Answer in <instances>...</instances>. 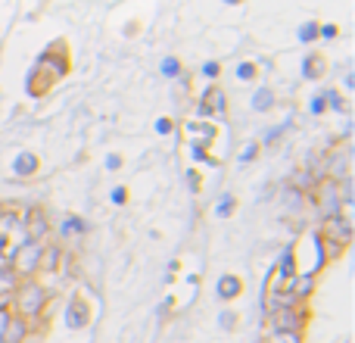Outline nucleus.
I'll return each mask as SVG.
<instances>
[{"instance_id":"obj_1","label":"nucleus","mask_w":355,"mask_h":343,"mask_svg":"<svg viewBox=\"0 0 355 343\" xmlns=\"http://www.w3.org/2000/svg\"><path fill=\"white\" fill-rule=\"evenodd\" d=\"M12 312H16V319L22 321H35L44 315V309H47V290L41 287L37 281H19L16 290H12Z\"/></svg>"},{"instance_id":"obj_2","label":"nucleus","mask_w":355,"mask_h":343,"mask_svg":"<svg viewBox=\"0 0 355 343\" xmlns=\"http://www.w3.org/2000/svg\"><path fill=\"white\" fill-rule=\"evenodd\" d=\"M41 246L44 244L25 237L22 244H19L16 250L10 253V259H6V269H10V275L25 278V281H28V278L37 271V262H41Z\"/></svg>"},{"instance_id":"obj_3","label":"nucleus","mask_w":355,"mask_h":343,"mask_svg":"<svg viewBox=\"0 0 355 343\" xmlns=\"http://www.w3.org/2000/svg\"><path fill=\"white\" fill-rule=\"evenodd\" d=\"M309 312L302 306H277L268 312V328L271 331H293L302 334V325H306Z\"/></svg>"},{"instance_id":"obj_4","label":"nucleus","mask_w":355,"mask_h":343,"mask_svg":"<svg viewBox=\"0 0 355 343\" xmlns=\"http://www.w3.org/2000/svg\"><path fill=\"white\" fill-rule=\"evenodd\" d=\"M321 237L334 240V244H340V246H346L352 240V221L346 219L343 212H340V215H327L324 225H321Z\"/></svg>"},{"instance_id":"obj_5","label":"nucleus","mask_w":355,"mask_h":343,"mask_svg":"<svg viewBox=\"0 0 355 343\" xmlns=\"http://www.w3.org/2000/svg\"><path fill=\"white\" fill-rule=\"evenodd\" d=\"M221 112H225V91L212 85L202 94V116H221Z\"/></svg>"},{"instance_id":"obj_6","label":"nucleus","mask_w":355,"mask_h":343,"mask_svg":"<svg viewBox=\"0 0 355 343\" xmlns=\"http://www.w3.org/2000/svg\"><path fill=\"white\" fill-rule=\"evenodd\" d=\"M25 231H28V240H37V244H44L50 225H47V219H44L41 212H28V215H25Z\"/></svg>"},{"instance_id":"obj_7","label":"nucleus","mask_w":355,"mask_h":343,"mask_svg":"<svg viewBox=\"0 0 355 343\" xmlns=\"http://www.w3.org/2000/svg\"><path fill=\"white\" fill-rule=\"evenodd\" d=\"M56 265H60V246H56V244H44L41 246V262H37V269L56 271Z\"/></svg>"},{"instance_id":"obj_8","label":"nucleus","mask_w":355,"mask_h":343,"mask_svg":"<svg viewBox=\"0 0 355 343\" xmlns=\"http://www.w3.org/2000/svg\"><path fill=\"white\" fill-rule=\"evenodd\" d=\"M25 334H28V321H22V319H16V315H12L10 325H6L3 340H6V343H22Z\"/></svg>"},{"instance_id":"obj_9","label":"nucleus","mask_w":355,"mask_h":343,"mask_svg":"<svg viewBox=\"0 0 355 343\" xmlns=\"http://www.w3.org/2000/svg\"><path fill=\"white\" fill-rule=\"evenodd\" d=\"M12 172H16V175H35L37 172V156L35 153H19L16 160H12Z\"/></svg>"},{"instance_id":"obj_10","label":"nucleus","mask_w":355,"mask_h":343,"mask_svg":"<svg viewBox=\"0 0 355 343\" xmlns=\"http://www.w3.org/2000/svg\"><path fill=\"white\" fill-rule=\"evenodd\" d=\"M240 287H243V281H240L237 275H225L218 281V296L221 300H234V296L240 294Z\"/></svg>"},{"instance_id":"obj_11","label":"nucleus","mask_w":355,"mask_h":343,"mask_svg":"<svg viewBox=\"0 0 355 343\" xmlns=\"http://www.w3.org/2000/svg\"><path fill=\"white\" fill-rule=\"evenodd\" d=\"M252 106H256V112H265L275 106V91H256V97H252Z\"/></svg>"},{"instance_id":"obj_12","label":"nucleus","mask_w":355,"mask_h":343,"mask_svg":"<svg viewBox=\"0 0 355 343\" xmlns=\"http://www.w3.org/2000/svg\"><path fill=\"white\" fill-rule=\"evenodd\" d=\"M302 75H306V78H321V75H324V60H321V56H309Z\"/></svg>"},{"instance_id":"obj_13","label":"nucleus","mask_w":355,"mask_h":343,"mask_svg":"<svg viewBox=\"0 0 355 343\" xmlns=\"http://www.w3.org/2000/svg\"><path fill=\"white\" fill-rule=\"evenodd\" d=\"M81 231H85V221H81V219H66V221L60 225V234H62V237H69V234H81Z\"/></svg>"},{"instance_id":"obj_14","label":"nucleus","mask_w":355,"mask_h":343,"mask_svg":"<svg viewBox=\"0 0 355 343\" xmlns=\"http://www.w3.org/2000/svg\"><path fill=\"white\" fill-rule=\"evenodd\" d=\"M271 343H302V334H293V331H271Z\"/></svg>"},{"instance_id":"obj_15","label":"nucleus","mask_w":355,"mask_h":343,"mask_svg":"<svg viewBox=\"0 0 355 343\" xmlns=\"http://www.w3.org/2000/svg\"><path fill=\"white\" fill-rule=\"evenodd\" d=\"M178 72H181V62H178L175 56H166V60H162V75H166V78H175Z\"/></svg>"},{"instance_id":"obj_16","label":"nucleus","mask_w":355,"mask_h":343,"mask_svg":"<svg viewBox=\"0 0 355 343\" xmlns=\"http://www.w3.org/2000/svg\"><path fill=\"white\" fill-rule=\"evenodd\" d=\"M237 78L240 81H252V78H256V62H240Z\"/></svg>"},{"instance_id":"obj_17","label":"nucleus","mask_w":355,"mask_h":343,"mask_svg":"<svg viewBox=\"0 0 355 343\" xmlns=\"http://www.w3.org/2000/svg\"><path fill=\"white\" fill-rule=\"evenodd\" d=\"M231 209H234V196H231V194H225V196L218 200V206H215V215H221V219H225V215L231 212Z\"/></svg>"},{"instance_id":"obj_18","label":"nucleus","mask_w":355,"mask_h":343,"mask_svg":"<svg viewBox=\"0 0 355 343\" xmlns=\"http://www.w3.org/2000/svg\"><path fill=\"white\" fill-rule=\"evenodd\" d=\"M315 35H318V25H302V28H300L302 41H315Z\"/></svg>"},{"instance_id":"obj_19","label":"nucleus","mask_w":355,"mask_h":343,"mask_svg":"<svg viewBox=\"0 0 355 343\" xmlns=\"http://www.w3.org/2000/svg\"><path fill=\"white\" fill-rule=\"evenodd\" d=\"M256 156H259V144H250V147L240 153V162H250V160H256Z\"/></svg>"},{"instance_id":"obj_20","label":"nucleus","mask_w":355,"mask_h":343,"mask_svg":"<svg viewBox=\"0 0 355 343\" xmlns=\"http://www.w3.org/2000/svg\"><path fill=\"white\" fill-rule=\"evenodd\" d=\"M125 200H128V190H125V187L112 190V203H116V206H125Z\"/></svg>"},{"instance_id":"obj_21","label":"nucleus","mask_w":355,"mask_h":343,"mask_svg":"<svg viewBox=\"0 0 355 343\" xmlns=\"http://www.w3.org/2000/svg\"><path fill=\"white\" fill-rule=\"evenodd\" d=\"M10 309H0V340H3V334H6V325H10Z\"/></svg>"},{"instance_id":"obj_22","label":"nucleus","mask_w":355,"mask_h":343,"mask_svg":"<svg viewBox=\"0 0 355 343\" xmlns=\"http://www.w3.org/2000/svg\"><path fill=\"white\" fill-rule=\"evenodd\" d=\"M106 169H112V172L122 169V156H119V153H110V156H106Z\"/></svg>"},{"instance_id":"obj_23","label":"nucleus","mask_w":355,"mask_h":343,"mask_svg":"<svg viewBox=\"0 0 355 343\" xmlns=\"http://www.w3.org/2000/svg\"><path fill=\"white\" fill-rule=\"evenodd\" d=\"M324 97H321V94H318V97H312V112H315V116H321V112H324Z\"/></svg>"},{"instance_id":"obj_24","label":"nucleus","mask_w":355,"mask_h":343,"mask_svg":"<svg viewBox=\"0 0 355 343\" xmlns=\"http://www.w3.org/2000/svg\"><path fill=\"white\" fill-rule=\"evenodd\" d=\"M156 131H159V135H172V122H168V119H159V122H156Z\"/></svg>"},{"instance_id":"obj_25","label":"nucleus","mask_w":355,"mask_h":343,"mask_svg":"<svg viewBox=\"0 0 355 343\" xmlns=\"http://www.w3.org/2000/svg\"><path fill=\"white\" fill-rule=\"evenodd\" d=\"M202 75L215 78V75H218V62H206V66H202Z\"/></svg>"},{"instance_id":"obj_26","label":"nucleus","mask_w":355,"mask_h":343,"mask_svg":"<svg viewBox=\"0 0 355 343\" xmlns=\"http://www.w3.org/2000/svg\"><path fill=\"white\" fill-rule=\"evenodd\" d=\"M318 35H321V37H334V35H337V28H334V25H321Z\"/></svg>"},{"instance_id":"obj_27","label":"nucleus","mask_w":355,"mask_h":343,"mask_svg":"<svg viewBox=\"0 0 355 343\" xmlns=\"http://www.w3.org/2000/svg\"><path fill=\"white\" fill-rule=\"evenodd\" d=\"M221 328H234V312H221Z\"/></svg>"}]
</instances>
